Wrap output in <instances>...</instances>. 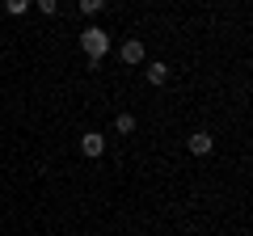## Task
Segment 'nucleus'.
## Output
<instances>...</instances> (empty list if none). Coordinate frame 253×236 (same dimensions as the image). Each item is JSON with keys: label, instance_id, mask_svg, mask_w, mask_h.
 Instances as JSON below:
<instances>
[{"label": "nucleus", "instance_id": "obj_1", "mask_svg": "<svg viewBox=\"0 0 253 236\" xmlns=\"http://www.w3.org/2000/svg\"><path fill=\"white\" fill-rule=\"evenodd\" d=\"M81 51L89 55V64L97 68L101 59H106V51H110V34H106L101 26H84V30H81Z\"/></svg>", "mask_w": 253, "mask_h": 236}, {"label": "nucleus", "instance_id": "obj_2", "mask_svg": "<svg viewBox=\"0 0 253 236\" xmlns=\"http://www.w3.org/2000/svg\"><path fill=\"white\" fill-rule=\"evenodd\" d=\"M81 152L89 156V160H97V156L106 152V135H97V131H84V135H81Z\"/></svg>", "mask_w": 253, "mask_h": 236}, {"label": "nucleus", "instance_id": "obj_3", "mask_svg": "<svg viewBox=\"0 0 253 236\" xmlns=\"http://www.w3.org/2000/svg\"><path fill=\"white\" fill-rule=\"evenodd\" d=\"M186 148H190V156H207L211 148H215V139H211V131H194V135L186 139Z\"/></svg>", "mask_w": 253, "mask_h": 236}, {"label": "nucleus", "instance_id": "obj_4", "mask_svg": "<svg viewBox=\"0 0 253 236\" xmlns=\"http://www.w3.org/2000/svg\"><path fill=\"white\" fill-rule=\"evenodd\" d=\"M118 59H123V64H144V42L126 38V42L118 46Z\"/></svg>", "mask_w": 253, "mask_h": 236}, {"label": "nucleus", "instance_id": "obj_5", "mask_svg": "<svg viewBox=\"0 0 253 236\" xmlns=\"http://www.w3.org/2000/svg\"><path fill=\"white\" fill-rule=\"evenodd\" d=\"M144 76H148V84H165V80H169V68L156 59V64H148V68H144Z\"/></svg>", "mask_w": 253, "mask_h": 236}, {"label": "nucleus", "instance_id": "obj_6", "mask_svg": "<svg viewBox=\"0 0 253 236\" xmlns=\"http://www.w3.org/2000/svg\"><path fill=\"white\" fill-rule=\"evenodd\" d=\"M114 131H118V135H131V131H135V118H131V114H118L114 118Z\"/></svg>", "mask_w": 253, "mask_h": 236}, {"label": "nucleus", "instance_id": "obj_7", "mask_svg": "<svg viewBox=\"0 0 253 236\" xmlns=\"http://www.w3.org/2000/svg\"><path fill=\"white\" fill-rule=\"evenodd\" d=\"M34 0H4V13H13V17H21V13L30 9Z\"/></svg>", "mask_w": 253, "mask_h": 236}, {"label": "nucleus", "instance_id": "obj_8", "mask_svg": "<svg viewBox=\"0 0 253 236\" xmlns=\"http://www.w3.org/2000/svg\"><path fill=\"white\" fill-rule=\"evenodd\" d=\"M101 9H106V0H81V13H84V17H97Z\"/></svg>", "mask_w": 253, "mask_h": 236}, {"label": "nucleus", "instance_id": "obj_9", "mask_svg": "<svg viewBox=\"0 0 253 236\" xmlns=\"http://www.w3.org/2000/svg\"><path fill=\"white\" fill-rule=\"evenodd\" d=\"M34 4L46 13V17H55V13H59V0H34Z\"/></svg>", "mask_w": 253, "mask_h": 236}]
</instances>
